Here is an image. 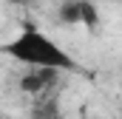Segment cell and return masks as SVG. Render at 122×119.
Wrapping results in <instances>:
<instances>
[{"mask_svg": "<svg viewBox=\"0 0 122 119\" xmlns=\"http://www.w3.org/2000/svg\"><path fill=\"white\" fill-rule=\"evenodd\" d=\"M6 54L26 68H43V71H57V74L77 68V62L62 45H57L48 34L37 29H23L11 43H6Z\"/></svg>", "mask_w": 122, "mask_h": 119, "instance_id": "1", "label": "cell"}, {"mask_svg": "<svg viewBox=\"0 0 122 119\" xmlns=\"http://www.w3.org/2000/svg\"><path fill=\"white\" fill-rule=\"evenodd\" d=\"M60 20L62 23H85L94 26L97 23V9L88 0H65L60 9Z\"/></svg>", "mask_w": 122, "mask_h": 119, "instance_id": "2", "label": "cell"}, {"mask_svg": "<svg viewBox=\"0 0 122 119\" xmlns=\"http://www.w3.org/2000/svg\"><path fill=\"white\" fill-rule=\"evenodd\" d=\"M57 79V71H43V68H29L23 77H20V91H26L31 96H40L54 85Z\"/></svg>", "mask_w": 122, "mask_h": 119, "instance_id": "3", "label": "cell"}, {"mask_svg": "<svg viewBox=\"0 0 122 119\" xmlns=\"http://www.w3.org/2000/svg\"><path fill=\"white\" fill-rule=\"evenodd\" d=\"M34 119H57V102H51V99L40 102L34 108Z\"/></svg>", "mask_w": 122, "mask_h": 119, "instance_id": "4", "label": "cell"}]
</instances>
